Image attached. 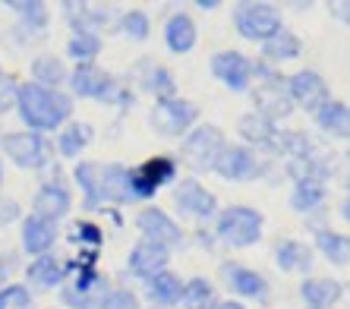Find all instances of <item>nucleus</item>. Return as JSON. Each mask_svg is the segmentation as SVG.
Listing matches in <instances>:
<instances>
[{
    "label": "nucleus",
    "mask_w": 350,
    "mask_h": 309,
    "mask_svg": "<svg viewBox=\"0 0 350 309\" xmlns=\"http://www.w3.org/2000/svg\"><path fill=\"white\" fill-rule=\"evenodd\" d=\"M16 107L19 117L25 120V126L32 133H51L64 126L73 117V98L66 92H54L44 89L38 82H23L16 85Z\"/></svg>",
    "instance_id": "obj_1"
},
{
    "label": "nucleus",
    "mask_w": 350,
    "mask_h": 309,
    "mask_svg": "<svg viewBox=\"0 0 350 309\" xmlns=\"http://www.w3.org/2000/svg\"><path fill=\"white\" fill-rule=\"evenodd\" d=\"M253 79H259V85L250 92V95H253V105H256V114L271 123H278L281 117H291L293 101H291V95H287L284 76L278 73V70H271L265 60H256Z\"/></svg>",
    "instance_id": "obj_2"
},
{
    "label": "nucleus",
    "mask_w": 350,
    "mask_h": 309,
    "mask_svg": "<svg viewBox=\"0 0 350 309\" xmlns=\"http://www.w3.org/2000/svg\"><path fill=\"white\" fill-rule=\"evenodd\" d=\"M221 148H224V133L218 126H212V123H202V126H193L183 136L180 158L193 171H215V161H218Z\"/></svg>",
    "instance_id": "obj_3"
},
{
    "label": "nucleus",
    "mask_w": 350,
    "mask_h": 309,
    "mask_svg": "<svg viewBox=\"0 0 350 309\" xmlns=\"http://www.w3.org/2000/svg\"><path fill=\"white\" fill-rule=\"evenodd\" d=\"M215 234L228 246H253L262 237V215L250 205H230L218 215Z\"/></svg>",
    "instance_id": "obj_4"
},
{
    "label": "nucleus",
    "mask_w": 350,
    "mask_h": 309,
    "mask_svg": "<svg viewBox=\"0 0 350 309\" xmlns=\"http://www.w3.org/2000/svg\"><path fill=\"white\" fill-rule=\"evenodd\" d=\"M0 148L7 152V158L23 171H41L51 158L48 139H41L38 133L23 130V133H3L0 136Z\"/></svg>",
    "instance_id": "obj_5"
},
{
    "label": "nucleus",
    "mask_w": 350,
    "mask_h": 309,
    "mask_svg": "<svg viewBox=\"0 0 350 309\" xmlns=\"http://www.w3.org/2000/svg\"><path fill=\"white\" fill-rule=\"evenodd\" d=\"M70 79V89L76 92L79 98H92V101H101V105H120V92L117 89V82L111 73H105L101 66L95 64H79L76 66L73 76H66Z\"/></svg>",
    "instance_id": "obj_6"
},
{
    "label": "nucleus",
    "mask_w": 350,
    "mask_h": 309,
    "mask_svg": "<svg viewBox=\"0 0 350 309\" xmlns=\"http://www.w3.org/2000/svg\"><path fill=\"white\" fill-rule=\"evenodd\" d=\"M234 25L237 32L250 41H269L271 35H278L284 29L278 10L269 7V3H240L234 10Z\"/></svg>",
    "instance_id": "obj_7"
},
{
    "label": "nucleus",
    "mask_w": 350,
    "mask_h": 309,
    "mask_svg": "<svg viewBox=\"0 0 350 309\" xmlns=\"http://www.w3.org/2000/svg\"><path fill=\"white\" fill-rule=\"evenodd\" d=\"M265 167L269 164L246 146H224L218 154V161H215V174L224 180H234V183H246V180L262 177Z\"/></svg>",
    "instance_id": "obj_8"
},
{
    "label": "nucleus",
    "mask_w": 350,
    "mask_h": 309,
    "mask_svg": "<svg viewBox=\"0 0 350 309\" xmlns=\"http://www.w3.org/2000/svg\"><path fill=\"white\" fill-rule=\"evenodd\" d=\"M196 117H199V107L189 98H167V101H158L152 111V126L164 136H187L196 126Z\"/></svg>",
    "instance_id": "obj_9"
},
{
    "label": "nucleus",
    "mask_w": 350,
    "mask_h": 309,
    "mask_svg": "<svg viewBox=\"0 0 350 309\" xmlns=\"http://www.w3.org/2000/svg\"><path fill=\"white\" fill-rule=\"evenodd\" d=\"M174 174H177V164H174L171 158H152V161L133 167L130 171L133 199H148V196H155L158 187L171 183Z\"/></svg>",
    "instance_id": "obj_10"
},
{
    "label": "nucleus",
    "mask_w": 350,
    "mask_h": 309,
    "mask_svg": "<svg viewBox=\"0 0 350 309\" xmlns=\"http://www.w3.org/2000/svg\"><path fill=\"white\" fill-rule=\"evenodd\" d=\"M212 76L230 92H246L253 82V60L243 57L240 51H218L212 57Z\"/></svg>",
    "instance_id": "obj_11"
},
{
    "label": "nucleus",
    "mask_w": 350,
    "mask_h": 309,
    "mask_svg": "<svg viewBox=\"0 0 350 309\" xmlns=\"http://www.w3.org/2000/svg\"><path fill=\"white\" fill-rule=\"evenodd\" d=\"M284 85H287L291 101L293 105H300L303 111H312V114H316L319 107L328 101V85L316 70H300V73H293Z\"/></svg>",
    "instance_id": "obj_12"
},
{
    "label": "nucleus",
    "mask_w": 350,
    "mask_h": 309,
    "mask_svg": "<svg viewBox=\"0 0 350 309\" xmlns=\"http://www.w3.org/2000/svg\"><path fill=\"white\" fill-rule=\"evenodd\" d=\"M136 228L146 234V240L161 243L164 250H174V246L183 243V230H180V224L174 218H167L161 209H155V205H148V209H142V212L136 215Z\"/></svg>",
    "instance_id": "obj_13"
},
{
    "label": "nucleus",
    "mask_w": 350,
    "mask_h": 309,
    "mask_svg": "<svg viewBox=\"0 0 350 309\" xmlns=\"http://www.w3.org/2000/svg\"><path fill=\"white\" fill-rule=\"evenodd\" d=\"M133 73H136V85H142L146 92H152L158 101L177 98V82H174V76H171L167 66L155 64V60H139V64L133 66Z\"/></svg>",
    "instance_id": "obj_14"
},
{
    "label": "nucleus",
    "mask_w": 350,
    "mask_h": 309,
    "mask_svg": "<svg viewBox=\"0 0 350 309\" xmlns=\"http://www.w3.org/2000/svg\"><path fill=\"white\" fill-rule=\"evenodd\" d=\"M174 202H177L180 212L196 215V218H202V221L218 212V199H215L202 183H196V180H183V183H180L177 193H174Z\"/></svg>",
    "instance_id": "obj_15"
},
{
    "label": "nucleus",
    "mask_w": 350,
    "mask_h": 309,
    "mask_svg": "<svg viewBox=\"0 0 350 309\" xmlns=\"http://www.w3.org/2000/svg\"><path fill=\"white\" fill-rule=\"evenodd\" d=\"M70 205H73L70 189H66L60 180H51V183H44V187L35 193L32 209H35V218L51 221V224H54L57 218H64V215L70 212Z\"/></svg>",
    "instance_id": "obj_16"
},
{
    "label": "nucleus",
    "mask_w": 350,
    "mask_h": 309,
    "mask_svg": "<svg viewBox=\"0 0 350 309\" xmlns=\"http://www.w3.org/2000/svg\"><path fill=\"white\" fill-rule=\"evenodd\" d=\"M221 275L228 278V284L234 287V293L250 297V300H259V303H269V281H265L259 271L228 262V265H221Z\"/></svg>",
    "instance_id": "obj_17"
},
{
    "label": "nucleus",
    "mask_w": 350,
    "mask_h": 309,
    "mask_svg": "<svg viewBox=\"0 0 350 309\" xmlns=\"http://www.w3.org/2000/svg\"><path fill=\"white\" fill-rule=\"evenodd\" d=\"M98 196L101 202H133V189H130V171L123 164H107L98 167Z\"/></svg>",
    "instance_id": "obj_18"
},
{
    "label": "nucleus",
    "mask_w": 350,
    "mask_h": 309,
    "mask_svg": "<svg viewBox=\"0 0 350 309\" xmlns=\"http://www.w3.org/2000/svg\"><path fill=\"white\" fill-rule=\"evenodd\" d=\"M167 259H171V250H164L161 243H152V240H142V243H136L130 252V271L136 278H146L148 281L152 275L164 271Z\"/></svg>",
    "instance_id": "obj_19"
},
{
    "label": "nucleus",
    "mask_w": 350,
    "mask_h": 309,
    "mask_svg": "<svg viewBox=\"0 0 350 309\" xmlns=\"http://www.w3.org/2000/svg\"><path fill=\"white\" fill-rule=\"evenodd\" d=\"M278 130H281L278 123L265 120V117H259V114H243L240 117V136H243L253 148H259V152L275 154Z\"/></svg>",
    "instance_id": "obj_20"
},
{
    "label": "nucleus",
    "mask_w": 350,
    "mask_h": 309,
    "mask_svg": "<svg viewBox=\"0 0 350 309\" xmlns=\"http://www.w3.org/2000/svg\"><path fill=\"white\" fill-rule=\"evenodd\" d=\"M66 23L73 25L76 32L95 35V29L111 25V7H95V3H64Z\"/></svg>",
    "instance_id": "obj_21"
},
{
    "label": "nucleus",
    "mask_w": 350,
    "mask_h": 309,
    "mask_svg": "<svg viewBox=\"0 0 350 309\" xmlns=\"http://www.w3.org/2000/svg\"><path fill=\"white\" fill-rule=\"evenodd\" d=\"M54 243H57V228L51 221H41L35 215L23 221V250L25 252H32L35 259H38V256H48Z\"/></svg>",
    "instance_id": "obj_22"
},
{
    "label": "nucleus",
    "mask_w": 350,
    "mask_h": 309,
    "mask_svg": "<svg viewBox=\"0 0 350 309\" xmlns=\"http://www.w3.org/2000/svg\"><path fill=\"white\" fill-rule=\"evenodd\" d=\"M300 293L310 303V309H332L344 297V287L332 278H306L300 284Z\"/></svg>",
    "instance_id": "obj_23"
},
{
    "label": "nucleus",
    "mask_w": 350,
    "mask_h": 309,
    "mask_svg": "<svg viewBox=\"0 0 350 309\" xmlns=\"http://www.w3.org/2000/svg\"><path fill=\"white\" fill-rule=\"evenodd\" d=\"M146 291H148V300L155 303V306H174V303H180V293H183V281H180L174 271H158V275H152L146 281Z\"/></svg>",
    "instance_id": "obj_24"
},
{
    "label": "nucleus",
    "mask_w": 350,
    "mask_h": 309,
    "mask_svg": "<svg viewBox=\"0 0 350 309\" xmlns=\"http://www.w3.org/2000/svg\"><path fill=\"white\" fill-rule=\"evenodd\" d=\"M164 41L174 54H187L196 48V23L187 13H174L167 23H164Z\"/></svg>",
    "instance_id": "obj_25"
},
{
    "label": "nucleus",
    "mask_w": 350,
    "mask_h": 309,
    "mask_svg": "<svg viewBox=\"0 0 350 309\" xmlns=\"http://www.w3.org/2000/svg\"><path fill=\"white\" fill-rule=\"evenodd\" d=\"M25 278L32 287H57L60 281L66 278V265L57 259V256H38V259L25 269Z\"/></svg>",
    "instance_id": "obj_26"
},
{
    "label": "nucleus",
    "mask_w": 350,
    "mask_h": 309,
    "mask_svg": "<svg viewBox=\"0 0 350 309\" xmlns=\"http://www.w3.org/2000/svg\"><path fill=\"white\" fill-rule=\"evenodd\" d=\"M92 139H95V126H92V123H82V120L66 123L57 136V152L64 154V158H76Z\"/></svg>",
    "instance_id": "obj_27"
},
{
    "label": "nucleus",
    "mask_w": 350,
    "mask_h": 309,
    "mask_svg": "<svg viewBox=\"0 0 350 309\" xmlns=\"http://www.w3.org/2000/svg\"><path fill=\"white\" fill-rule=\"evenodd\" d=\"M275 262L284 271H310L312 269V252L310 246L297 243V240H281L275 246Z\"/></svg>",
    "instance_id": "obj_28"
},
{
    "label": "nucleus",
    "mask_w": 350,
    "mask_h": 309,
    "mask_svg": "<svg viewBox=\"0 0 350 309\" xmlns=\"http://www.w3.org/2000/svg\"><path fill=\"white\" fill-rule=\"evenodd\" d=\"M180 303H183V309H215V306H218L215 284H212V281H205V278H193V281H187V284H183Z\"/></svg>",
    "instance_id": "obj_29"
},
{
    "label": "nucleus",
    "mask_w": 350,
    "mask_h": 309,
    "mask_svg": "<svg viewBox=\"0 0 350 309\" xmlns=\"http://www.w3.org/2000/svg\"><path fill=\"white\" fill-rule=\"evenodd\" d=\"M316 123L319 130L332 133V136H347V105L344 101H334V98H328L325 105L316 111Z\"/></svg>",
    "instance_id": "obj_30"
},
{
    "label": "nucleus",
    "mask_w": 350,
    "mask_h": 309,
    "mask_svg": "<svg viewBox=\"0 0 350 309\" xmlns=\"http://www.w3.org/2000/svg\"><path fill=\"white\" fill-rule=\"evenodd\" d=\"M303 51V44H300V38L293 32H287V29H281L278 35H271L269 41H262V54H265V60H293L297 54Z\"/></svg>",
    "instance_id": "obj_31"
},
{
    "label": "nucleus",
    "mask_w": 350,
    "mask_h": 309,
    "mask_svg": "<svg viewBox=\"0 0 350 309\" xmlns=\"http://www.w3.org/2000/svg\"><path fill=\"white\" fill-rule=\"evenodd\" d=\"M32 76H35L38 85H44V89H57L60 82H66V70L54 54H41V57H35L32 60Z\"/></svg>",
    "instance_id": "obj_32"
},
{
    "label": "nucleus",
    "mask_w": 350,
    "mask_h": 309,
    "mask_svg": "<svg viewBox=\"0 0 350 309\" xmlns=\"http://www.w3.org/2000/svg\"><path fill=\"white\" fill-rule=\"evenodd\" d=\"M312 139L300 130H278V142H275V154H287L291 158H306L312 152Z\"/></svg>",
    "instance_id": "obj_33"
},
{
    "label": "nucleus",
    "mask_w": 350,
    "mask_h": 309,
    "mask_svg": "<svg viewBox=\"0 0 350 309\" xmlns=\"http://www.w3.org/2000/svg\"><path fill=\"white\" fill-rule=\"evenodd\" d=\"M322 202H325V183H293L291 205L297 212L310 215V212H316Z\"/></svg>",
    "instance_id": "obj_34"
},
{
    "label": "nucleus",
    "mask_w": 350,
    "mask_h": 309,
    "mask_svg": "<svg viewBox=\"0 0 350 309\" xmlns=\"http://www.w3.org/2000/svg\"><path fill=\"white\" fill-rule=\"evenodd\" d=\"M98 167L101 164H92V161H82L76 164V183L82 187V193H85V209H98V202H101V196H98Z\"/></svg>",
    "instance_id": "obj_35"
},
{
    "label": "nucleus",
    "mask_w": 350,
    "mask_h": 309,
    "mask_svg": "<svg viewBox=\"0 0 350 309\" xmlns=\"http://www.w3.org/2000/svg\"><path fill=\"white\" fill-rule=\"evenodd\" d=\"M316 246L325 252L332 262H338V265L347 262V237L344 234H334V230L322 228V230H316Z\"/></svg>",
    "instance_id": "obj_36"
},
{
    "label": "nucleus",
    "mask_w": 350,
    "mask_h": 309,
    "mask_svg": "<svg viewBox=\"0 0 350 309\" xmlns=\"http://www.w3.org/2000/svg\"><path fill=\"white\" fill-rule=\"evenodd\" d=\"M70 51V57H76L79 64H92V57H98V51H101V38L98 35H89V32H76L66 44Z\"/></svg>",
    "instance_id": "obj_37"
},
{
    "label": "nucleus",
    "mask_w": 350,
    "mask_h": 309,
    "mask_svg": "<svg viewBox=\"0 0 350 309\" xmlns=\"http://www.w3.org/2000/svg\"><path fill=\"white\" fill-rule=\"evenodd\" d=\"M10 10H16V13H23V25L25 32H44L48 29V10L41 7L38 0L35 3H10Z\"/></svg>",
    "instance_id": "obj_38"
},
{
    "label": "nucleus",
    "mask_w": 350,
    "mask_h": 309,
    "mask_svg": "<svg viewBox=\"0 0 350 309\" xmlns=\"http://www.w3.org/2000/svg\"><path fill=\"white\" fill-rule=\"evenodd\" d=\"M32 306V293L23 284L0 287V309H29Z\"/></svg>",
    "instance_id": "obj_39"
},
{
    "label": "nucleus",
    "mask_w": 350,
    "mask_h": 309,
    "mask_svg": "<svg viewBox=\"0 0 350 309\" xmlns=\"http://www.w3.org/2000/svg\"><path fill=\"white\" fill-rule=\"evenodd\" d=\"M70 243L76 246H89L92 252L101 246V230L92 224V221H76L73 230H70Z\"/></svg>",
    "instance_id": "obj_40"
},
{
    "label": "nucleus",
    "mask_w": 350,
    "mask_h": 309,
    "mask_svg": "<svg viewBox=\"0 0 350 309\" xmlns=\"http://www.w3.org/2000/svg\"><path fill=\"white\" fill-rule=\"evenodd\" d=\"M120 25H123V32L130 35V38H136V41H146L148 32H152V25H148V16L142 13V10H130V13H123Z\"/></svg>",
    "instance_id": "obj_41"
},
{
    "label": "nucleus",
    "mask_w": 350,
    "mask_h": 309,
    "mask_svg": "<svg viewBox=\"0 0 350 309\" xmlns=\"http://www.w3.org/2000/svg\"><path fill=\"white\" fill-rule=\"evenodd\" d=\"M98 309H139V300H136V293H130V291H111V293H105V300H101Z\"/></svg>",
    "instance_id": "obj_42"
},
{
    "label": "nucleus",
    "mask_w": 350,
    "mask_h": 309,
    "mask_svg": "<svg viewBox=\"0 0 350 309\" xmlns=\"http://www.w3.org/2000/svg\"><path fill=\"white\" fill-rule=\"evenodd\" d=\"M10 107H16V79L0 70V114H7Z\"/></svg>",
    "instance_id": "obj_43"
},
{
    "label": "nucleus",
    "mask_w": 350,
    "mask_h": 309,
    "mask_svg": "<svg viewBox=\"0 0 350 309\" xmlns=\"http://www.w3.org/2000/svg\"><path fill=\"white\" fill-rule=\"evenodd\" d=\"M23 218V209L13 196H0V228H10V224H16Z\"/></svg>",
    "instance_id": "obj_44"
},
{
    "label": "nucleus",
    "mask_w": 350,
    "mask_h": 309,
    "mask_svg": "<svg viewBox=\"0 0 350 309\" xmlns=\"http://www.w3.org/2000/svg\"><path fill=\"white\" fill-rule=\"evenodd\" d=\"M64 303L66 306H73V309H92L95 306V300H92V293H82V291H76V287H64Z\"/></svg>",
    "instance_id": "obj_45"
},
{
    "label": "nucleus",
    "mask_w": 350,
    "mask_h": 309,
    "mask_svg": "<svg viewBox=\"0 0 350 309\" xmlns=\"http://www.w3.org/2000/svg\"><path fill=\"white\" fill-rule=\"evenodd\" d=\"M215 309H246L243 303H237V300H228V303H218Z\"/></svg>",
    "instance_id": "obj_46"
},
{
    "label": "nucleus",
    "mask_w": 350,
    "mask_h": 309,
    "mask_svg": "<svg viewBox=\"0 0 350 309\" xmlns=\"http://www.w3.org/2000/svg\"><path fill=\"white\" fill-rule=\"evenodd\" d=\"M215 7H218L215 0H199V10H215Z\"/></svg>",
    "instance_id": "obj_47"
},
{
    "label": "nucleus",
    "mask_w": 350,
    "mask_h": 309,
    "mask_svg": "<svg viewBox=\"0 0 350 309\" xmlns=\"http://www.w3.org/2000/svg\"><path fill=\"white\" fill-rule=\"evenodd\" d=\"M0 187H3V167H0Z\"/></svg>",
    "instance_id": "obj_48"
},
{
    "label": "nucleus",
    "mask_w": 350,
    "mask_h": 309,
    "mask_svg": "<svg viewBox=\"0 0 350 309\" xmlns=\"http://www.w3.org/2000/svg\"><path fill=\"white\" fill-rule=\"evenodd\" d=\"M148 309H164V306H148Z\"/></svg>",
    "instance_id": "obj_49"
}]
</instances>
